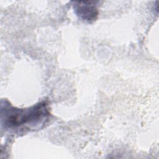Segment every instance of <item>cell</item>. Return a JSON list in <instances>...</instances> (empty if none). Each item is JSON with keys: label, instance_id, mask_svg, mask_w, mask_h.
<instances>
[{"label": "cell", "instance_id": "1", "mask_svg": "<svg viewBox=\"0 0 159 159\" xmlns=\"http://www.w3.org/2000/svg\"><path fill=\"white\" fill-rule=\"evenodd\" d=\"M50 115L45 101L25 109L15 107L6 100L1 101V125L6 130L17 132L39 128L46 123Z\"/></svg>", "mask_w": 159, "mask_h": 159}, {"label": "cell", "instance_id": "2", "mask_svg": "<svg viewBox=\"0 0 159 159\" xmlns=\"http://www.w3.org/2000/svg\"><path fill=\"white\" fill-rule=\"evenodd\" d=\"M73 7L76 15L82 20L87 22L94 21L99 14L96 4L98 1H72Z\"/></svg>", "mask_w": 159, "mask_h": 159}]
</instances>
